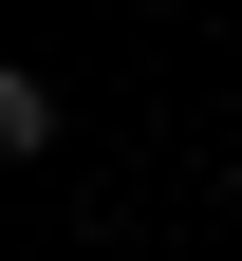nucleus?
Segmentation results:
<instances>
[{
  "label": "nucleus",
  "mask_w": 242,
  "mask_h": 261,
  "mask_svg": "<svg viewBox=\"0 0 242 261\" xmlns=\"http://www.w3.org/2000/svg\"><path fill=\"white\" fill-rule=\"evenodd\" d=\"M19 149H56V93L19 75V56H0V168H19Z\"/></svg>",
  "instance_id": "1"
},
{
  "label": "nucleus",
  "mask_w": 242,
  "mask_h": 261,
  "mask_svg": "<svg viewBox=\"0 0 242 261\" xmlns=\"http://www.w3.org/2000/svg\"><path fill=\"white\" fill-rule=\"evenodd\" d=\"M224 205H242V149H224Z\"/></svg>",
  "instance_id": "2"
}]
</instances>
